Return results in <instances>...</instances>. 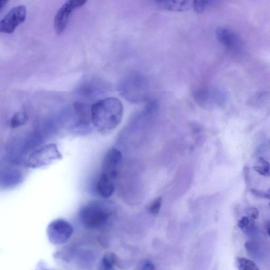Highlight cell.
Here are the masks:
<instances>
[{"instance_id": "1", "label": "cell", "mask_w": 270, "mask_h": 270, "mask_svg": "<svg viewBox=\"0 0 270 270\" xmlns=\"http://www.w3.org/2000/svg\"><path fill=\"white\" fill-rule=\"evenodd\" d=\"M123 106L117 98L109 97L92 105L91 117L93 125L99 132L107 134L115 130L122 118Z\"/></svg>"}, {"instance_id": "2", "label": "cell", "mask_w": 270, "mask_h": 270, "mask_svg": "<svg viewBox=\"0 0 270 270\" xmlns=\"http://www.w3.org/2000/svg\"><path fill=\"white\" fill-rule=\"evenodd\" d=\"M112 214L110 204L98 200L92 201L83 206L79 212V218L85 226L91 229H96L105 225Z\"/></svg>"}, {"instance_id": "3", "label": "cell", "mask_w": 270, "mask_h": 270, "mask_svg": "<svg viewBox=\"0 0 270 270\" xmlns=\"http://www.w3.org/2000/svg\"><path fill=\"white\" fill-rule=\"evenodd\" d=\"M61 159L62 155L57 145L49 144L31 154L27 160L26 165L30 168H40Z\"/></svg>"}, {"instance_id": "4", "label": "cell", "mask_w": 270, "mask_h": 270, "mask_svg": "<svg viewBox=\"0 0 270 270\" xmlns=\"http://www.w3.org/2000/svg\"><path fill=\"white\" fill-rule=\"evenodd\" d=\"M49 240L54 245H60L67 242L74 233V228L67 221L57 219L51 222L47 228Z\"/></svg>"}, {"instance_id": "5", "label": "cell", "mask_w": 270, "mask_h": 270, "mask_svg": "<svg viewBox=\"0 0 270 270\" xmlns=\"http://www.w3.org/2000/svg\"><path fill=\"white\" fill-rule=\"evenodd\" d=\"M88 0H67L58 10L54 20V28L57 35H60L66 30L71 13L84 6Z\"/></svg>"}, {"instance_id": "6", "label": "cell", "mask_w": 270, "mask_h": 270, "mask_svg": "<svg viewBox=\"0 0 270 270\" xmlns=\"http://www.w3.org/2000/svg\"><path fill=\"white\" fill-rule=\"evenodd\" d=\"M27 17V8L19 6L13 8L0 22V31L12 34L20 24L25 22Z\"/></svg>"}, {"instance_id": "7", "label": "cell", "mask_w": 270, "mask_h": 270, "mask_svg": "<svg viewBox=\"0 0 270 270\" xmlns=\"http://www.w3.org/2000/svg\"><path fill=\"white\" fill-rule=\"evenodd\" d=\"M122 162L120 151L111 149L106 154L102 164L101 175L115 181Z\"/></svg>"}, {"instance_id": "8", "label": "cell", "mask_w": 270, "mask_h": 270, "mask_svg": "<svg viewBox=\"0 0 270 270\" xmlns=\"http://www.w3.org/2000/svg\"><path fill=\"white\" fill-rule=\"evenodd\" d=\"M216 35L219 42L227 48L233 49L241 45L240 38L231 29L219 27L216 31Z\"/></svg>"}, {"instance_id": "9", "label": "cell", "mask_w": 270, "mask_h": 270, "mask_svg": "<svg viewBox=\"0 0 270 270\" xmlns=\"http://www.w3.org/2000/svg\"><path fill=\"white\" fill-rule=\"evenodd\" d=\"M160 8L173 12L188 11L193 8L194 0H153Z\"/></svg>"}, {"instance_id": "10", "label": "cell", "mask_w": 270, "mask_h": 270, "mask_svg": "<svg viewBox=\"0 0 270 270\" xmlns=\"http://www.w3.org/2000/svg\"><path fill=\"white\" fill-rule=\"evenodd\" d=\"M115 191V181L101 175L97 184V191L103 198H109Z\"/></svg>"}, {"instance_id": "11", "label": "cell", "mask_w": 270, "mask_h": 270, "mask_svg": "<svg viewBox=\"0 0 270 270\" xmlns=\"http://www.w3.org/2000/svg\"><path fill=\"white\" fill-rule=\"evenodd\" d=\"M22 172L18 170L10 169L2 173V185L5 186H13L22 181Z\"/></svg>"}, {"instance_id": "12", "label": "cell", "mask_w": 270, "mask_h": 270, "mask_svg": "<svg viewBox=\"0 0 270 270\" xmlns=\"http://www.w3.org/2000/svg\"><path fill=\"white\" fill-rule=\"evenodd\" d=\"M237 226L246 235H250L256 230L254 220L250 217L243 216L237 222Z\"/></svg>"}, {"instance_id": "13", "label": "cell", "mask_w": 270, "mask_h": 270, "mask_svg": "<svg viewBox=\"0 0 270 270\" xmlns=\"http://www.w3.org/2000/svg\"><path fill=\"white\" fill-rule=\"evenodd\" d=\"M254 170L259 175L270 176V164L262 158H259L254 163Z\"/></svg>"}, {"instance_id": "14", "label": "cell", "mask_w": 270, "mask_h": 270, "mask_svg": "<svg viewBox=\"0 0 270 270\" xmlns=\"http://www.w3.org/2000/svg\"><path fill=\"white\" fill-rule=\"evenodd\" d=\"M236 267L240 270H258L257 265L251 259L245 257H237L235 259Z\"/></svg>"}, {"instance_id": "15", "label": "cell", "mask_w": 270, "mask_h": 270, "mask_svg": "<svg viewBox=\"0 0 270 270\" xmlns=\"http://www.w3.org/2000/svg\"><path fill=\"white\" fill-rule=\"evenodd\" d=\"M28 117L25 112L19 111L13 117L10 125L13 128H16L24 125L28 121Z\"/></svg>"}, {"instance_id": "16", "label": "cell", "mask_w": 270, "mask_h": 270, "mask_svg": "<svg viewBox=\"0 0 270 270\" xmlns=\"http://www.w3.org/2000/svg\"><path fill=\"white\" fill-rule=\"evenodd\" d=\"M118 259L116 255L112 253H107L102 257L101 265L103 269H111L117 264Z\"/></svg>"}, {"instance_id": "17", "label": "cell", "mask_w": 270, "mask_h": 270, "mask_svg": "<svg viewBox=\"0 0 270 270\" xmlns=\"http://www.w3.org/2000/svg\"><path fill=\"white\" fill-rule=\"evenodd\" d=\"M214 1V0H194L193 8L197 13H202Z\"/></svg>"}, {"instance_id": "18", "label": "cell", "mask_w": 270, "mask_h": 270, "mask_svg": "<svg viewBox=\"0 0 270 270\" xmlns=\"http://www.w3.org/2000/svg\"><path fill=\"white\" fill-rule=\"evenodd\" d=\"M162 204V197H159L155 199L149 207L150 212L153 215H157L160 212Z\"/></svg>"}, {"instance_id": "19", "label": "cell", "mask_w": 270, "mask_h": 270, "mask_svg": "<svg viewBox=\"0 0 270 270\" xmlns=\"http://www.w3.org/2000/svg\"><path fill=\"white\" fill-rule=\"evenodd\" d=\"M250 192L253 195L258 197V198L270 200V189L267 192H265L255 189H251Z\"/></svg>"}, {"instance_id": "20", "label": "cell", "mask_w": 270, "mask_h": 270, "mask_svg": "<svg viewBox=\"0 0 270 270\" xmlns=\"http://www.w3.org/2000/svg\"><path fill=\"white\" fill-rule=\"evenodd\" d=\"M246 214L248 217L251 218L253 220H256L258 219L259 216V211L256 208V207H249L246 210Z\"/></svg>"}, {"instance_id": "21", "label": "cell", "mask_w": 270, "mask_h": 270, "mask_svg": "<svg viewBox=\"0 0 270 270\" xmlns=\"http://www.w3.org/2000/svg\"><path fill=\"white\" fill-rule=\"evenodd\" d=\"M142 269H154L155 266L154 264L150 261H145L143 264V267H142Z\"/></svg>"}, {"instance_id": "22", "label": "cell", "mask_w": 270, "mask_h": 270, "mask_svg": "<svg viewBox=\"0 0 270 270\" xmlns=\"http://www.w3.org/2000/svg\"><path fill=\"white\" fill-rule=\"evenodd\" d=\"M8 2V0H0V10H1V12L3 11L4 8L5 7Z\"/></svg>"}, {"instance_id": "23", "label": "cell", "mask_w": 270, "mask_h": 270, "mask_svg": "<svg viewBox=\"0 0 270 270\" xmlns=\"http://www.w3.org/2000/svg\"><path fill=\"white\" fill-rule=\"evenodd\" d=\"M266 232L270 237V221H268L266 225Z\"/></svg>"}, {"instance_id": "24", "label": "cell", "mask_w": 270, "mask_h": 270, "mask_svg": "<svg viewBox=\"0 0 270 270\" xmlns=\"http://www.w3.org/2000/svg\"><path fill=\"white\" fill-rule=\"evenodd\" d=\"M269 207H270V203H269Z\"/></svg>"}]
</instances>
